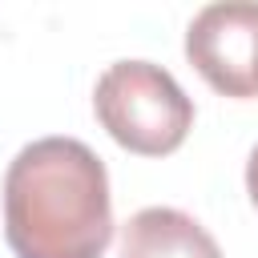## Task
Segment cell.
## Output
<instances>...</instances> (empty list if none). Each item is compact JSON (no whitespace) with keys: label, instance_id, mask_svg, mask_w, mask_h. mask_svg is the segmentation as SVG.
Wrapping results in <instances>:
<instances>
[{"label":"cell","instance_id":"obj_1","mask_svg":"<svg viewBox=\"0 0 258 258\" xmlns=\"http://www.w3.org/2000/svg\"><path fill=\"white\" fill-rule=\"evenodd\" d=\"M4 238L16 258H105L113 242L105 161L77 137L24 145L4 173Z\"/></svg>","mask_w":258,"mask_h":258},{"label":"cell","instance_id":"obj_2","mask_svg":"<svg viewBox=\"0 0 258 258\" xmlns=\"http://www.w3.org/2000/svg\"><path fill=\"white\" fill-rule=\"evenodd\" d=\"M93 113L101 129L137 157H169L194 129V101L153 60H117L97 77Z\"/></svg>","mask_w":258,"mask_h":258},{"label":"cell","instance_id":"obj_3","mask_svg":"<svg viewBox=\"0 0 258 258\" xmlns=\"http://www.w3.org/2000/svg\"><path fill=\"white\" fill-rule=\"evenodd\" d=\"M185 56L222 97H258V4H210L185 28Z\"/></svg>","mask_w":258,"mask_h":258},{"label":"cell","instance_id":"obj_4","mask_svg":"<svg viewBox=\"0 0 258 258\" xmlns=\"http://www.w3.org/2000/svg\"><path fill=\"white\" fill-rule=\"evenodd\" d=\"M121 258H222V250L185 210L145 206L121 230Z\"/></svg>","mask_w":258,"mask_h":258},{"label":"cell","instance_id":"obj_5","mask_svg":"<svg viewBox=\"0 0 258 258\" xmlns=\"http://www.w3.org/2000/svg\"><path fill=\"white\" fill-rule=\"evenodd\" d=\"M246 194H250V202L258 210V145L250 149V161H246Z\"/></svg>","mask_w":258,"mask_h":258}]
</instances>
